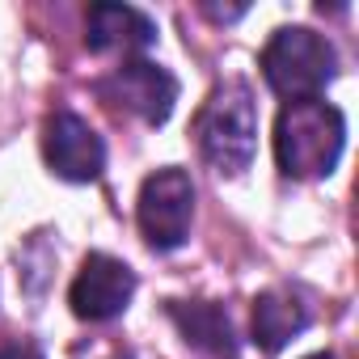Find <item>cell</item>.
Listing matches in <instances>:
<instances>
[{
  "label": "cell",
  "instance_id": "7",
  "mask_svg": "<svg viewBox=\"0 0 359 359\" xmlns=\"http://www.w3.org/2000/svg\"><path fill=\"white\" fill-rule=\"evenodd\" d=\"M102 97L131 110L135 118H144L148 127H161L169 114H173V102H177V81L161 68V64H148V60H131L123 68H114L106 81H102Z\"/></svg>",
  "mask_w": 359,
  "mask_h": 359
},
{
  "label": "cell",
  "instance_id": "5",
  "mask_svg": "<svg viewBox=\"0 0 359 359\" xmlns=\"http://www.w3.org/2000/svg\"><path fill=\"white\" fill-rule=\"evenodd\" d=\"M43 156L51 173H60L64 182H97L106 169L102 135L72 110H55L43 123Z\"/></svg>",
  "mask_w": 359,
  "mask_h": 359
},
{
  "label": "cell",
  "instance_id": "2",
  "mask_svg": "<svg viewBox=\"0 0 359 359\" xmlns=\"http://www.w3.org/2000/svg\"><path fill=\"white\" fill-rule=\"evenodd\" d=\"M195 144L216 173H245L258 152V102L245 81H224L195 118Z\"/></svg>",
  "mask_w": 359,
  "mask_h": 359
},
{
  "label": "cell",
  "instance_id": "9",
  "mask_svg": "<svg viewBox=\"0 0 359 359\" xmlns=\"http://www.w3.org/2000/svg\"><path fill=\"white\" fill-rule=\"evenodd\" d=\"M304 325H309V309L300 304V296H292L283 287H271L254 300V342L266 355L283 351Z\"/></svg>",
  "mask_w": 359,
  "mask_h": 359
},
{
  "label": "cell",
  "instance_id": "10",
  "mask_svg": "<svg viewBox=\"0 0 359 359\" xmlns=\"http://www.w3.org/2000/svg\"><path fill=\"white\" fill-rule=\"evenodd\" d=\"M182 334L195 342V346H208L216 355H229L233 359V325L229 317L216 309V304H191V309H173Z\"/></svg>",
  "mask_w": 359,
  "mask_h": 359
},
{
  "label": "cell",
  "instance_id": "11",
  "mask_svg": "<svg viewBox=\"0 0 359 359\" xmlns=\"http://www.w3.org/2000/svg\"><path fill=\"white\" fill-rule=\"evenodd\" d=\"M0 359H43V355H39L34 346H18V342H13V346L0 351Z\"/></svg>",
  "mask_w": 359,
  "mask_h": 359
},
{
  "label": "cell",
  "instance_id": "1",
  "mask_svg": "<svg viewBox=\"0 0 359 359\" xmlns=\"http://www.w3.org/2000/svg\"><path fill=\"white\" fill-rule=\"evenodd\" d=\"M346 144V118L338 106L309 97L287 102L275 118V161L287 177H325L334 173Z\"/></svg>",
  "mask_w": 359,
  "mask_h": 359
},
{
  "label": "cell",
  "instance_id": "12",
  "mask_svg": "<svg viewBox=\"0 0 359 359\" xmlns=\"http://www.w3.org/2000/svg\"><path fill=\"white\" fill-rule=\"evenodd\" d=\"M309 359H334V355H330V351H317V355H309Z\"/></svg>",
  "mask_w": 359,
  "mask_h": 359
},
{
  "label": "cell",
  "instance_id": "3",
  "mask_svg": "<svg viewBox=\"0 0 359 359\" xmlns=\"http://www.w3.org/2000/svg\"><path fill=\"white\" fill-rule=\"evenodd\" d=\"M338 72V55L334 47L304 30V26H283L271 34V43L262 47V76L266 85L287 97V102H309V97H321L325 85L334 81Z\"/></svg>",
  "mask_w": 359,
  "mask_h": 359
},
{
  "label": "cell",
  "instance_id": "8",
  "mask_svg": "<svg viewBox=\"0 0 359 359\" xmlns=\"http://www.w3.org/2000/svg\"><path fill=\"white\" fill-rule=\"evenodd\" d=\"M85 43L97 55H135L156 43V26L131 5H93L85 13Z\"/></svg>",
  "mask_w": 359,
  "mask_h": 359
},
{
  "label": "cell",
  "instance_id": "6",
  "mask_svg": "<svg viewBox=\"0 0 359 359\" xmlns=\"http://www.w3.org/2000/svg\"><path fill=\"white\" fill-rule=\"evenodd\" d=\"M135 296V271L110 254H89L68 287V304L81 321H110Z\"/></svg>",
  "mask_w": 359,
  "mask_h": 359
},
{
  "label": "cell",
  "instance_id": "4",
  "mask_svg": "<svg viewBox=\"0 0 359 359\" xmlns=\"http://www.w3.org/2000/svg\"><path fill=\"white\" fill-rule=\"evenodd\" d=\"M135 220H140V233L152 250H177L191 237V220H195L191 173L177 169V165H165V169L148 173L144 187H140Z\"/></svg>",
  "mask_w": 359,
  "mask_h": 359
}]
</instances>
